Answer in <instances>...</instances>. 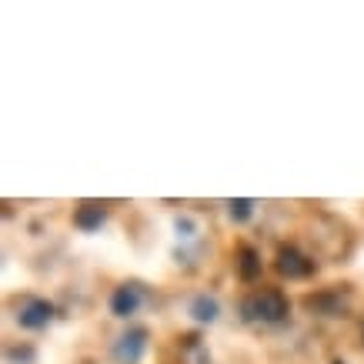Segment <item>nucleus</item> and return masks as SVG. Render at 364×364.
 I'll use <instances>...</instances> for the list:
<instances>
[{
	"instance_id": "obj_1",
	"label": "nucleus",
	"mask_w": 364,
	"mask_h": 364,
	"mask_svg": "<svg viewBox=\"0 0 364 364\" xmlns=\"http://www.w3.org/2000/svg\"><path fill=\"white\" fill-rule=\"evenodd\" d=\"M244 318H257V321H267V324H277V321L287 318V298L281 291H261L254 294L251 301H244Z\"/></svg>"
},
{
	"instance_id": "obj_2",
	"label": "nucleus",
	"mask_w": 364,
	"mask_h": 364,
	"mask_svg": "<svg viewBox=\"0 0 364 364\" xmlns=\"http://www.w3.org/2000/svg\"><path fill=\"white\" fill-rule=\"evenodd\" d=\"M147 351V331L144 328H131V331H124L114 344V358L121 364H137Z\"/></svg>"
},
{
	"instance_id": "obj_3",
	"label": "nucleus",
	"mask_w": 364,
	"mask_h": 364,
	"mask_svg": "<svg viewBox=\"0 0 364 364\" xmlns=\"http://www.w3.org/2000/svg\"><path fill=\"white\" fill-rule=\"evenodd\" d=\"M50 318H54V304H50V301H44V298L23 301L21 311H17L21 328H31V331H37V328H47V324H50Z\"/></svg>"
},
{
	"instance_id": "obj_4",
	"label": "nucleus",
	"mask_w": 364,
	"mask_h": 364,
	"mask_svg": "<svg viewBox=\"0 0 364 364\" xmlns=\"http://www.w3.org/2000/svg\"><path fill=\"white\" fill-rule=\"evenodd\" d=\"M277 271L291 281H298V277H308L314 271V261H308L298 247H281L277 251Z\"/></svg>"
},
{
	"instance_id": "obj_5",
	"label": "nucleus",
	"mask_w": 364,
	"mask_h": 364,
	"mask_svg": "<svg viewBox=\"0 0 364 364\" xmlns=\"http://www.w3.org/2000/svg\"><path fill=\"white\" fill-rule=\"evenodd\" d=\"M141 301H144L141 287H137V284H121L111 294V311L117 314V318H131L134 311L141 308Z\"/></svg>"
},
{
	"instance_id": "obj_6",
	"label": "nucleus",
	"mask_w": 364,
	"mask_h": 364,
	"mask_svg": "<svg viewBox=\"0 0 364 364\" xmlns=\"http://www.w3.org/2000/svg\"><path fill=\"white\" fill-rule=\"evenodd\" d=\"M104 218H107V210H104L100 200H84V204L74 210V224H77L80 231H97L100 224H104Z\"/></svg>"
},
{
	"instance_id": "obj_7",
	"label": "nucleus",
	"mask_w": 364,
	"mask_h": 364,
	"mask_svg": "<svg viewBox=\"0 0 364 364\" xmlns=\"http://www.w3.org/2000/svg\"><path fill=\"white\" fill-rule=\"evenodd\" d=\"M221 308H218V301L208 298V294H198V298L191 301V318L200 321V324H210V321H218Z\"/></svg>"
},
{
	"instance_id": "obj_8",
	"label": "nucleus",
	"mask_w": 364,
	"mask_h": 364,
	"mask_svg": "<svg viewBox=\"0 0 364 364\" xmlns=\"http://www.w3.org/2000/svg\"><path fill=\"white\" fill-rule=\"evenodd\" d=\"M237 274H241L244 281H254V277L261 274V257H257V251L247 247V244L237 251Z\"/></svg>"
},
{
	"instance_id": "obj_9",
	"label": "nucleus",
	"mask_w": 364,
	"mask_h": 364,
	"mask_svg": "<svg viewBox=\"0 0 364 364\" xmlns=\"http://www.w3.org/2000/svg\"><path fill=\"white\" fill-rule=\"evenodd\" d=\"M228 214H231L234 221H247L254 214V200L251 198H234L228 200Z\"/></svg>"
},
{
	"instance_id": "obj_10",
	"label": "nucleus",
	"mask_w": 364,
	"mask_h": 364,
	"mask_svg": "<svg viewBox=\"0 0 364 364\" xmlns=\"http://www.w3.org/2000/svg\"><path fill=\"white\" fill-rule=\"evenodd\" d=\"M177 231H188V237H191V231H194V221H191V218H181V221H177Z\"/></svg>"
}]
</instances>
